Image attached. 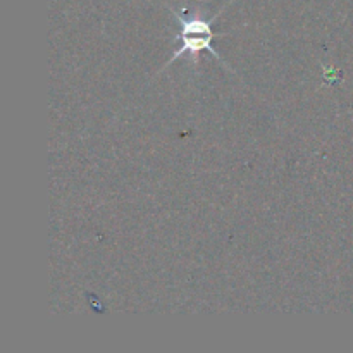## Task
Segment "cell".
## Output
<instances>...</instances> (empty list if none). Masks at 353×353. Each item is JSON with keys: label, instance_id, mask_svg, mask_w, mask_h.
<instances>
[{"label": "cell", "instance_id": "obj_1", "mask_svg": "<svg viewBox=\"0 0 353 353\" xmlns=\"http://www.w3.org/2000/svg\"><path fill=\"white\" fill-rule=\"evenodd\" d=\"M174 16L179 23V33L176 38L181 40V45L176 48L174 55H172L171 61L168 62V65L172 64L176 59L183 57L185 54L192 55L193 61L196 62L199 61V54L202 50L210 52L214 57H217L221 62H223L221 55L212 48V38H214L212 21H216L219 14L212 16L210 19H203V17H199V16L186 17L183 12L179 14L174 10Z\"/></svg>", "mask_w": 353, "mask_h": 353}]
</instances>
